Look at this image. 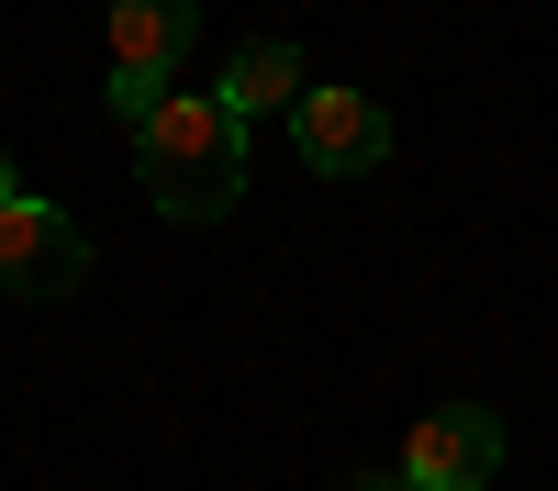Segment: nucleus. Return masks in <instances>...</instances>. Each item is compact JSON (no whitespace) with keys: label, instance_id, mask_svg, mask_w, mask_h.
Listing matches in <instances>:
<instances>
[{"label":"nucleus","instance_id":"nucleus-1","mask_svg":"<svg viewBox=\"0 0 558 491\" xmlns=\"http://www.w3.org/2000/svg\"><path fill=\"white\" fill-rule=\"evenodd\" d=\"M134 179L168 223H223L246 191V123L213 101V89H168V101L134 123Z\"/></svg>","mask_w":558,"mask_h":491},{"label":"nucleus","instance_id":"nucleus-2","mask_svg":"<svg viewBox=\"0 0 558 491\" xmlns=\"http://www.w3.org/2000/svg\"><path fill=\"white\" fill-rule=\"evenodd\" d=\"M191 45H202V0H112V123H146Z\"/></svg>","mask_w":558,"mask_h":491},{"label":"nucleus","instance_id":"nucleus-3","mask_svg":"<svg viewBox=\"0 0 558 491\" xmlns=\"http://www.w3.org/2000/svg\"><path fill=\"white\" fill-rule=\"evenodd\" d=\"M78 280H89V235H78L57 201L12 191V201H0V291H12V302H57Z\"/></svg>","mask_w":558,"mask_h":491},{"label":"nucleus","instance_id":"nucleus-4","mask_svg":"<svg viewBox=\"0 0 558 491\" xmlns=\"http://www.w3.org/2000/svg\"><path fill=\"white\" fill-rule=\"evenodd\" d=\"M291 157L313 179H368L391 157V112L368 101V89H302L291 101Z\"/></svg>","mask_w":558,"mask_h":491},{"label":"nucleus","instance_id":"nucleus-5","mask_svg":"<svg viewBox=\"0 0 558 491\" xmlns=\"http://www.w3.org/2000/svg\"><path fill=\"white\" fill-rule=\"evenodd\" d=\"M413 491H481L502 469V414H481V402H436V414H413L402 458H391Z\"/></svg>","mask_w":558,"mask_h":491},{"label":"nucleus","instance_id":"nucleus-6","mask_svg":"<svg viewBox=\"0 0 558 491\" xmlns=\"http://www.w3.org/2000/svg\"><path fill=\"white\" fill-rule=\"evenodd\" d=\"M213 101L235 112V123H257V112H291V101H302V45H291V34H257V45H235V57H223V78H213Z\"/></svg>","mask_w":558,"mask_h":491},{"label":"nucleus","instance_id":"nucleus-7","mask_svg":"<svg viewBox=\"0 0 558 491\" xmlns=\"http://www.w3.org/2000/svg\"><path fill=\"white\" fill-rule=\"evenodd\" d=\"M357 491H413V480H402V469H368V480H357Z\"/></svg>","mask_w":558,"mask_h":491},{"label":"nucleus","instance_id":"nucleus-8","mask_svg":"<svg viewBox=\"0 0 558 491\" xmlns=\"http://www.w3.org/2000/svg\"><path fill=\"white\" fill-rule=\"evenodd\" d=\"M12 191H23V179H12V157H0V201H12Z\"/></svg>","mask_w":558,"mask_h":491}]
</instances>
